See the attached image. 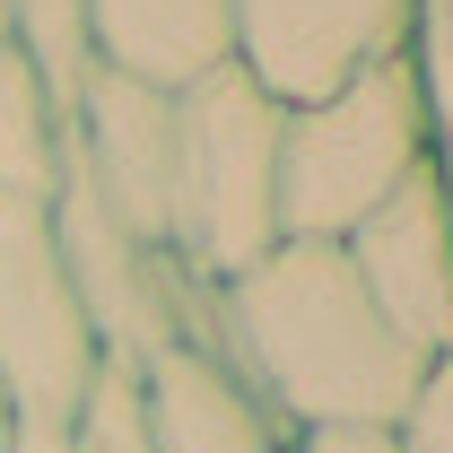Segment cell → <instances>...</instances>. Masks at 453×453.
<instances>
[{
	"label": "cell",
	"instance_id": "1",
	"mask_svg": "<svg viewBox=\"0 0 453 453\" xmlns=\"http://www.w3.org/2000/svg\"><path fill=\"white\" fill-rule=\"evenodd\" d=\"M210 349L288 436H393L427 384V357L366 305L340 244H271L210 288Z\"/></svg>",
	"mask_w": 453,
	"mask_h": 453
},
{
	"label": "cell",
	"instance_id": "2",
	"mask_svg": "<svg viewBox=\"0 0 453 453\" xmlns=\"http://www.w3.org/2000/svg\"><path fill=\"white\" fill-rule=\"evenodd\" d=\"M427 166V88L393 53L332 96L280 113V244H349Z\"/></svg>",
	"mask_w": 453,
	"mask_h": 453
},
{
	"label": "cell",
	"instance_id": "3",
	"mask_svg": "<svg viewBox=\"0 0 453 453\" xmlns=\"http://www.w3.org/2000/svg\"><path fill=\"white\" fill-rule=\"evenodd\" d=\"M280 96H262L235 61L174 96V192L166 253L201 288H226L280 244Z\"/></svg>",
	"mask_w": 453,
	"mask_h": 453
},
{
	"label": "cell",
	"instance_id": "4",
	"mask_svg": "<svg viewBox=\"0 0 453 453\" xmlns=\"http://www.w3.org/2000/svg\"><path fill=\"white\" fill-rule=\"evenodd\" d=\"M53 244H61V271L79 288V314H88L105 357L149 366L174 340L210 349V288L192 280L166 244L131 235L79 174H61V192H53Z\"/></svg>",
	"mask_w": 453,
	"mask_h": 453
},
{
	"label": "cell",
	"instance_id": "5",
	"mask_svg": "<svg viewBox=\"0 0 453 453\" xmlns=\"http://www.w3.org/2000/svg\"><path fill=\"white\" fill-rule=\"evenodd\" d=\"M96 366H105V349L61 271L53 210L0 201V393H9V418L61 427Z\"/></svg>",
	"mask_w": 453,
	"mask_h": 453
},
{
	"label": "cell",
	"instance_id": "6",
	"mask_svg": "<svg viewBox=\"0 0 453 453\" xmlns=\"http://www.w3.org/2000/svg\"><path fill=\"white\" fill-rule=\"evenodd\" d=\"M418 0H235V70L280 96L314 105L340 79L410 53Z\"/></svg>",
	"mask_w": 453,
	"mask_h": 453
},
{
	"label": "cell",
	"instance_id": "7",
	"mask_svg": "<svg viewBox=\"0 0 453 453\" xmlns=\"http://www.w3.org/2000/svg\"><path fill=\"white\" fill-rule=\"evenodd\" d=\"M340 253H349V271L366 288V305H375L427 366H453V201H445L436 157L410 174Z\"/></svg>",
	"mask_w": 453,
	"mask_h": 453
},
{
	"label": "cell",
	"instance_id": "8",
	"mask_svg": "<svg viewBox=\"0 0 453 453\" xmlns=\"http://www.w3.org/2000/svg\"><path fill=\"white\" fill-rule=\"evenodd\" d=\"M70 174L105 201L113 219L149 244H166V192H174V96L122 70H88L70 96Z\"/></svg>",
	"mask_w": 453,
	"mask_h": 453
},
{
	"label": "cell",
	"instance_id": "9",
	"mask_svg": "<svg viewBox=\"0 0 453 453\" xmlns=\"http://www.w3.org/2000/svg\"><path fill=\"white\" fill-rule=\"evenodd\" d=\"M140 393H149L157 453H296V436L253 401V384L219 349H192V340L157 349L140 366Z\"/></svg>",
	"mask_w": 453,
	"mask_h": 453
},
{
	"label": "cell",
	"instance_id": "10",
	"mask_svg": "<svg viewBox=\"0 0 453 453\" xmlns=\"http://www.w3.org/2000/svg\"><path fill=\"white\" fill-rule=\"evenodd\" d=\"M88 44L96 70L183 96L192 79L235 61V0H88Z\"/></svg>",
	"mask_w": 453,
	"mask_h": 453
},
{
	"label": "cell",
	"instance_id": "11",
	"mask_svg": "<svg viewBox=\"0 0 453 453\" xmlns=\"http://www.w3.org/2000/svg\"><path fill=\"white\" fill-rule=\"evenodd\" d=\"M61 174H70V105L18 44H0V201L53 210Z\"/></svg>",
	"mask_w": 453,
	"mask_h": 453
},
{
	"label": "cell",
	"instance_id": "12",
	"mask_svg": "<svg viewBox=\"0 0 453 453\" xmlns=\"http://www.w3.org/2000/svg\"><path fill=\"white\" fill-rule=\"evenodd\" d=\"M61 453H157V436H149V393H140V366L105 357V366L88 375L79 410L61 418Z\"/></svg>",
	"mask_w": 453,
	"mask_h": 453
},
{
	"label": "cell",
	"instance_id": "13",
	"mask_svg": "<svg viewBox=\"0 0 453 453\" xmlns=\"http://www.w3.org/2000/svg\"><path fill=\"white\" fill-rule=\"evenodd\" d=\"M9 44L44 70V88H53L61 105L88 88V70H96V44H88V0H9Z\"/></svg>",
	"mask_w": 453,
	"mask_h": 453
},
{
	"label": "cell",
	"instance_id": "14",
	"mask_svg": "<svg viewBox=\"0 0 453 453\" xmlns=\"http://www.w3.org/2000/svg\"><path fill=\"white\" fill-rule=\"evenodd\" d=\"M393 453H453V366H427V384L393 427Z\"/></svg>",
	"mask_w": 453,
	"mask_h": 453
},
{
	"label": "cell",
	"instance_id": "15",
	"mask_svg": "<svg viewBox=\"0 0 453 453\" xmlns=\"http://www.w3.org/2000/svg\"><path fill=\"white\" fill-rule=\"evenodd\" d=\"M296 453H393V436H296Z\"/></svg>",
	"mask_w": 453,
	"mask_h": 453
},
{
	"label": "cell",
	"instance_id": "16",
	"mask_svg": "<svg viewBox=\"0 0 453 453\" xmlns=\"http://www.w3.org/2000/svg\"><path fill=\"white\" fill-rule=\"evenodd\" d=\"M0 453H61V427H35V418H18Z\"/></svg>",
	"mask_w": 453,
	"mask_h": 453
},
{
	"label": "cell",
	"instance_id": "17",
	"mask_svg": "<svg viewBox=\"0 0 453 453\" xmlns=\"http://www.w3.org/2000/svg\"><path fill=\"white\" fill-rule=\"evenodd\" d=\"M9 427H18V418H9V393H0V445H9Z\"/></svg>",
	"mask_w": 453,
	"mask_h": 453
},
{
	"label": "cell",
	"instance_id": "18",
	"mask_svg": "<svg viewBox=\"0 0 453 453\" xmlns=\"http://www.w3.org/2000/svg\"><path fill=\"white\" fill-rule=\"evenodd\" d=\"M0 44H9V0H0Z\"/></svg>",
	"mask_w": 453,
	"mask_h": 453
}]
</instances>
